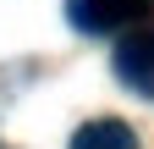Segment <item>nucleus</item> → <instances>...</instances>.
I'll return each mask as SVG.
<instances>
[{"instance_id": "f257e3e1", "label": "nucleus", "mask_w": 154, "mask_h": 149, "mask_svg": "<svg viewBox=\"0 0 154 149\" xmlns=\"http://www.w3.org/2000/svg\"><path fill=\"white\" fill-rule=\"evenodd\" d=\"M116 78L132 83L143 100H154V28H132L116 39Z\"/></svg>"}, {"instance_id": "f03ea898", "label": "nucleus", "mask_w": 154, "mask_h": 149, "mask_svg": "<svg viewBox=\"0 0 154 149\" xmlns=\"http://www.w3.org/2000/svg\"><path fill=\"white\" fill-rule=\"evenodd\" d=\"M149 0H72V22L88 28V33H110V28H127L132 17H138Z\"/></svg>"}, {"instance_id": "7ed1b4c3", "label": "nucleus", "mask_w": 154, "mask_h": 149, "mask_svg": "<svg viewBox=\"0 0 154 149\" xmlns=\"http://www.w3.org/2000/svg\"><path fill=\"white\" fill-rule=\"evenodd\" d=\"M66 149H138V138H132V127L127 122H88V127H77V138Z\"/></svg>"}]
</instances>
